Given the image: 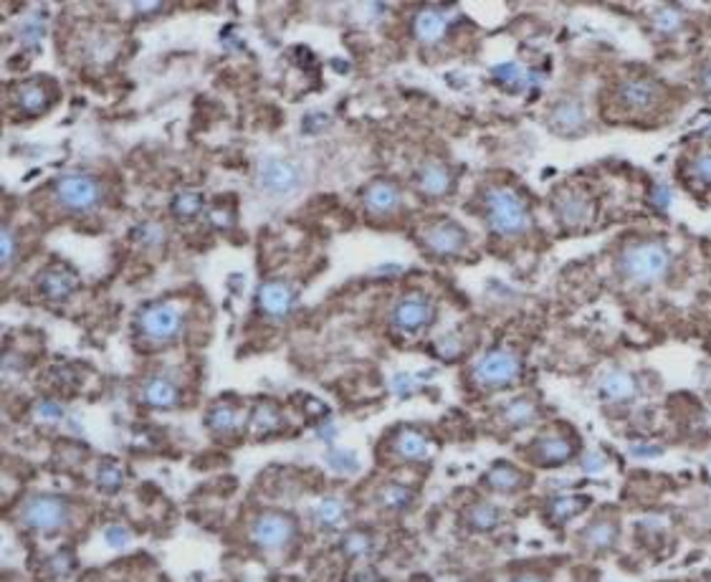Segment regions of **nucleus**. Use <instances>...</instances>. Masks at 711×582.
Listing matches in <instances>:
<instances>
[{
	"label": "nucleus",
	"mask_w": 711,
	"mask_h": 582,
	"mask_svg": "<svg viewBox=\"0 0 711 582\" xmlns=\"http://www.w3.org/2000/svg\"><path fill=\"white\" fill-rule=\"evenodd\" d=\"M420 241L426 246V251H430L433 256L438 258H454L461 256L469 246V233L466 228L451 220V218H438L428 223L423 233H420Z\"/></svg>",
	"instance_id": "9b49d317"
},
{
	"label": "nucleus",
	"mask_w": 711,
	"mask_h": 582,
	"mask_svg": "<svg viewBox=\"0 0 711 582\" xmlns=\"http://www.w3.org/2000/svg\"><path fill=\"white\" fill-rule=\"evenodd\" d=\"M681 26H684V13L676 5H663V8H658L656 13H653V28H656L658 33L671 36Z\"/></svg>",
	"instance_id": "c9c22d12"
},
{
	"label": "nucleus",
	"mask_w": 711,
	"mask_h": 582,
	"mask_svg": "<svg viewBox=\"0 0 711 582\" xmlns=\"http://www.w3.org/2000/svg\"><path fill=\"white\" fill-rule=\"evenodd\" d=\"M132 8H135L137 13H155V11H162L165 5L162 3H135Z\"/></svg>",
	"instance_id": "603ef678"
},
{
	"label": "nucleus",
	"mask_w": 711,
	"mask_h": 582,
	"mask_svg": "<svg viewBox=\"0 0 711 582\" xmlns=\"http://www.w3.org/2000/svg\"><path fill=\"white\" fill-rule=\"evenodd\" d=\"M547 124H550L557 135L575 137L580 132H585L588 114H585L582 102H577V99H560L547 112Z\"/></svg>",
	"instance_id": "6ab92c4d"
},
{
	"label": "nucleus",
	"mask_w": 711,
	"mask_h": 582,
	"mask_svg": "<svg viewBox=\"0 0 711 582\" xmlns=\"http://www.w3.org/2000/svg\"><path fill=\"white\" fill-rule=\"evenodd\" d=\"M511 582H552V580L547 572H539V569H522V572L514 575V580Z\"/></svg>",
	"instance_id": "09e8293b"
},
{
	"label": "nucleus",
	"mask_w": 711,
	"mask_h": 582,
	"mask_svg": "<svg viewBox=\"0 0 711 582\" xmlns=\"http://www.w3.org/2000/svg\"><path fill=\"white\" fill-rule=\"evenodd\" d=\"M552 210L560 218V223L567 228H582L588 226L595 216V205L592 198L585 190L575 188V185H562L552 195Z\"/></svg>",
	"instance_id": "ddd939ff"
},
{
	"label": "nucleus",
	"mask_w": 711,
	"mask_h": 582,
	"mask_svg": "<svg viewBox=\"0 0 711 582\" xmlns=\"http://www.w3.org/2000/svg\"><path fill=\"white\" fill-rule=\"evenodd\" d=\"M673 254L656 238L628 244L617 256V273L631 284H656L671 269Z\"/></svg>",
	"instance_id": "f257e3e1"
},
{
	"label": "nucleus",
	"mask_w": 711,
	"mask_h": 582,
	"mask_svg": "<svg viewBox=\"0 0 711 582\" xmlns=\"http://www.w3.org/2000/svg\"><path fill=\"white\" fill-rule=\"evenodd\" d=\"M58 89L51 79H26V82H18L11 92V102L15 104V109L26 117H39L43 112L54 107Z\"/></svg>",
	"instance_id": "4468645a"
},
{
	"label": "nucleus",
	"mask_w": 711,
	"mask_h": 582,
	"mask_svg": "<svg viewBox=\"0 0 711 582\" xmlns=\"http://www.w3.org/2000/svg\"><path fill=\"white\" fill-rule=\"evenodd\" d=\"M202 205H205V201H202L201 193H195V190H180V193H175L170 210H173V216L177 220H193L202 210Z\"/></svg>",
	"instance_id": "473e14b6"
},
{
	"label": "nucleus",
	"mask_w": 711,
	"mask_h": 582,
	"mask_svg": "<svg viewBox=\"0 0 711 582\" xmlns=\"http://www.w3.org/2000/svg\"><path fill=\"white\" fill-rule=\"evenodd\" d=\"M51 568L56 569V575H58V578H64V575H68V572H71V568H74V557L68 555V552H58V555L51 560Z\"/></svg>",
	"instance_id": "de8ad7c7"
},
{
	"label": "nucleus",
	"mask_w": 711,
	"mask_h": 582,
	"mask_svg": "<svg viewBox=\"0 0 711 582\" xmlns=\"http://www.w3.org/2000/svg\"><path fill=\"white\" fill-rule=\"evenodd\" d=\"M491 76H494V82L504 89V92H509V94H522V92H529L532 86H535V74L532 71H526V68L522 67V64H517V61H507V64H499V67L491 68Z\"/></svg>",
	"instance_id": "bb28decb"
},
{
	"label": "nucleus",
	"mask_w": 711,
	"mask_h": 582,
	"mask_svg": "<svg viewBox=\"0 0 711 582\" xmlns=\"http://www.w3.org/2000/svg\"><path fill=\"white\" fill-rule=\"evenodd\" d=\"M132 241L145 246V248H158V246L165 244V228L160 223H152V220L140 223L137 228H132Z\"/></svg>",
	"instance_id": "4c0bfd02"
},
{
	"label": "nucleus",
	"mask_w": 711,
	"mask_h": 582,
	"mask_svg": "<svg viewBox=\"0 0 711 582\" xmlns=\"http://www.w3.org/2000/svg\"><path fill=\"white\" fill-rule=\"evenodd\" d=\"M380 501L390 512H403V509H408L413 504V491L403 487V484H388L380 491Z\"/></svg>",
	"instance_id": "72a5a7b5"
},
{
	"label": "nucleus",
	"mask_w": 711,
	"mask_h": 582,
	"mask_svg": "<svg viewBox=\"0 0 711 582\" xmlns=\"http://www.w3.org/2000/svg\"><path fill=\"white\" fill-rule=\"evenodd\" d=\"M282 413L274 403H258L248 418V431L254 435H271L282 431Z\"/></svg>",
	"instance_id": "7c9ffc66"
},
{
	"label": "nucleus",
	"mask_w": 711,
	"mask_h": 582,
	"mask_svg": "<svg viewBox=\"0 0 711 582\" xmlns=\"http://www.w3.org/2000/svg\"><path fill=\"white\" fill-rule=\"evenodd\" d=\"M392 390L398 395H413L418 390V382L413 375H395V380H392Z\"/></svg>",
	"instance_id": "49530a36"
},
{
	"label": "nucleus",
	"mask_w": 711,
	"mask_h": 582,
	"mask_svg": "<svg viewBox=\"0 0 711 582\" xmlns=\"http://www.w3.org/2000/svg\"><path fill=\"white\" fill-rule=\"evenodd\" d=\"M208 220L211 226H215L218 230H230L236 223V210L226 208V203H213L208 208Z\"/></svg>",
	"instance_id": "a19ab883"
},
{
	"label": "nucleus",
	"mask_w": 711,
	"mask_h": 582,
	"mask_svg": "<svg viewBox=\"0 0 711 582\" xmlns=\"http://www.w3.org/2000/svg\"><path fill=\"white\" fill-rule=\"evenodd\" d=\"M363 203L373 216H392L403 203V193L388 177H377L363 190Z\"/></svg>",
	"instance_id": "412c9836"
},
{
	"label": "nucleus",
	"mask_w": 711,
	"mask_h": 582,
	"mask_svg": "<svg viewBox=\"0 0 711 582\" xmlns=\"http://www.w3.org/2000/svg\"><path fill=\"white\" fill-rule=\"evenodd\" d=\"M433 319H436V304L420 291H410L398 299L390 312V325L403 335H418L428 329Z\"/></svg>",
	"instance_id": "9d476101"
},
{
	"label": "nucleus",
	"mask_w": 711,
	"mask_h": 582,
	"mask_svg": "<svg viewBox=\"0 0 711 582\" xmlns=\"http://www.w3.org/2000/svg\"><path fill=\"white\" fill-rule=\"evenodd\" d=\"M663 84L648 76H628L616 86L617 107L628 114H648L663 102Z\"/></svg>",
	"instance_id": "6e6552de"
},
{
	"label": "nucleus",
	"mask_w": 711,
	"mask_h": 582,
	"mask_svg": "<svg viewBox=\"0 0 711 582\" xmlns=\"http://www.w3.org/2000/svg\"><path fill=\"white\" fill-rule=\"evenodd\" d=\"M33 413L43 423H58V420L64 418V406H58L56 400H39V406H36Z\"/></svg>",
	"instance_id": "37998d69"
},
{
	"label": "nucleus",
	"mask_w": 711,
	"mask_h": 582,
	"mask_svg": "<svg viewBox=\"0 0 711 582\" xmlns=\"http://www.w3.org/2000/svg\"><path fill=\"white\" fill-rule=\"evenodd\" d=\"M454 21H456V15H451L448 8H438V5L420 8L413 18V36L423 46H436L448 36V28Z\"/></svg>",
	"instance_id": "dca6fc26"
},
{
	"label": "nucleus",
	"mask_w": 711,
	"mask_h": 582,
	"mask_svg": "<svg viewBox=\"0 0 711 582\" xmlns=\"http://www.w3.org/2000/svg\"><path fill=\"white\" fill-rule=\"evenodd\" d=\"M304 173L294 160L286 157H266L258 165V185L266 190L269 195L276 198H289L302 190Z\"/></svg>",
	"instance_id": "f8f14e48"
},
{
	"label": "nucleus",
	"mask_w": 711,
	"mask_h": 582,
	"mask_svg": "<svg viewBox=\"0 0 711 582\" xmlns=\"http://www.w3.org/2000/svg\"><path fill=\"white\" fill-rule=\"evenodd\" d=\"M592 499L585 494H560V497H552L544 504V516L552 524H567L570 519L585 515L590 509Z\"/></svg>",
	"instance_id": "5701e85b"
},
{
	"label": "nucleus",
	"mask_w": 711,
	"mask_h": 582,
	"mask_svg": "<svg viewBox=\"0 0 711 582\" xmlns=\"http://www.w3.org/2000/svg\"><path fill=\"white\" fill-rule=\"evenodd\" d=\"M104 540H107L112 547L122 550V547H127V544L132 542V532L124 527V524H112V527L104 529Z\"/></svg>",
	"instance_id": "c03bdc74"
},
{
	"label": "nucleus",
	"mask_w": 711,
	"mask_h": 582,
	"mask_svg": "<svg viewBox=\"0 0 711 582\" xmlns=\"http://www.w3.org/2000/svg\"><path fill=\"white\" fill-rule=\"evenodd\" d=\"M51 198L61 210L74 216H86L104 203V185L99 177L89 173H67L54 180Z\"/></svg>",
	"instance_id": "7ed1b4c3"
},
{
	"label": "nucleus",
	"mask_w": 711,
	"mask_h": 582,
	"mask_svg": "<svg viewBox=\"0 0 711 582\" xmlns=\"http://www.w3.org/2000/svg\"><path fill=\"white\" fill-rule=\"evenodd\" d=\"M532 481L526 479L522 469H517L509 461H497L486 474H483V487L497 491V494H519L529 487Z\"/></svg>",
	"instance_id": "4be33fe9"
},
{
	"label": "nucleus",
	"mask_w": 711,
	"mask_h": 582,
	"mask_svg": "<svg viewBox=\"0 0 711 582\" xmlns=\"http://www.w3.org/2000/svg\"><path fill=\"white\" fill-rule=\"evenodd\" d=\"M483 218L486 226L504 238L522 236L532 226L529 208L511 185H491L483 193Z\"/></svg>",
	"instance_id": "f03ea898"
},
{
	"label": "nucleus",
	"mask_w": 711,
	"mask_h": 582,
	"mask_svg": "<svg viewBox=\"0 0 711 582\" xmlns=\"http://www.w3.org/2000/svg\"><path fill=\"white\" fill-rule=\"evenodd\" d=\"M40 36H43V26H40L39 18H31V21H26V26H23V43H28V46H39L40 43Z\"/></svg>",
	"instance_id": "a18cd8bd"
},
{
	"label": "nucleus",
	"mask_w": 711,
	"mask_h": 582,
	"mask_svg": "<svg viewBox=\"0 0 711 582\" xmlns=\"http://www.w3.org/2000/svg\"><path fill=\"white\" fill-rule=\"evenodd\" d=\"M18 256V236L14 233L11 226H5L0 233V261H3V269H11Z\"/></svg>",
	"instance_id": "58836bf2"
},
{
	"label": "nucleus",
	"mask_w": 711,
	"mask_h": 582,
	"mask_svg": "<svg viewBox=\"0 0 711 582\" xmlns=\"http://www.w3.org/2000/svg\"><path fill=\"white\" fill-rule=\"evenodd\" d=\"M40 297H46L49 301H67L76 289H79V276L68 266L61 264H51L40 271L39 279H36Z\"/></svg>",
	"instance_id": "a211bd4d"
},
{
	"label": "nucleus",
	"mask_w": 711,
	"mask_h": 582,
	"mask_svg": "<svg viewBox=\"0 0 711 582\" xmlns=\"http://www.w3.org/2000/svg\"><path fill=\"white\" fill-rule=\"evenodd\" d=\"M539 418V403L529 395H519L509 400L507 406L499 410V420L509 428V431H522L526 425H532Z\"/></svg>",
	"instance_id": "b1692460"
},
{
	"label": "nucleus",
	"mask_w": 711,
	"mask_h": 582,
	"mask_svg": "<svg viewBox=\"0 0 711 582\" xmlns=\"http://www.w3.org/2000/svg\"><path fill=\"white\" fill-rule=\"evenodd\" d=\"M466 524L471 532H494L504 524V515L491 501H476L466 512Z\"/></svg>",
	"instance_id": "c756f323"
},
{
	"label": "nucleus",
	"mask_w": 711,
	"mask_h": 582,
	"mask_svg": "<svg viewBox=\"0 0 711 582\" xmlns=\"http://www.w3.org/2000/svg\"><path fill=\"white\" fill-rule=\"evenodd\" d=\"M185 325V312L177 301H152L137 314V332L152 345L173 342Z\"/></svg>",
	"instance_id": "39448f33"
},
{
	"label": "nucleus",
	"mask_w": 711,
	"mask_h": 582,
	"mask_svg": "<svg viewBox=\"0 0 711 582\" xmlns=\"http://www.w3.org/2000/svg\"><path fill=\"white\" fill-rule=\"evenodd\" d=\"M392 453L400 461H423L430 456V438L418 428H403L392 438Z\"/></svg>",
	"instance_id": "a878e982"
},
{
	"label": "nucleus",
	"mask_w": 711,
	"mask_h": 582,
	"mask_svg": "<svg viewBox=\"0 0 711 582\" xmlns=\"http://www.w3.org/2000/svg\"><path fill=\"white\" fill-rule=\"evenodd\" d=\"M577 453H580V441L564 425H554L550 431H544L532 441V446L526 448L529 461L535 466H542V469H560V466L575 459Z\"/></svg>",
	"instance_id": "423d86ee"
},
{
	"label": "nucleus",
	"mask_w": 711,
	"mask_h": 582,
	"mask_svg": "<svg viewBox=\"0 0 711 582\" xmlns=\"http://www.w3.org/2000/svg\"><path fill=\"white\" fill-rule=\"evenodd\" d=\"M68 519H71V504L64 497H56V494H36L21 509L23 527L43 532V534L61 532L68 524Z\"/></svg>",
	"instance_id": "0eeeda50"
},
{
	"label": "nucleus",
	"mask_w": 711,
	"mask_h": 582,
	"mask_svg": "<svg viewBox=\"0 0 711 582\" xmlns=\"http://www.w3.org/2000/svg\"><path fill=\"white\" fill-rule=\"evenodd\" d=\"M122 481H124V474H122V469L114 463V461H104V463L99 466V471H96V484H99V488H102L104 494L120 491Z\"/></svg>",
	"instance_id": "e433bc0d"
},
{
	"label": "nucleus",
	"mask_w": 711,
	"mask_h": 582,
	"mask_svg": "<svg viewBox=\"0 0 711 582\" xmlns=\"http://www.w3.org/2000/svg\"><path fill=\"white\" fill-rule=\"evenodd\" d=\"M324 124H327V114H317V112H314V114L304 117V132H309V135H317Z\"/></svg>",
	"instance_id": "8fccbe9b"
},
{
	"label": "nucleus",
	"mask_w": 711,
	"mask_h": 582,
	"mask_svg": "<svg viewBox=\"0 0 711 582\" xmlns=\"http://www.w3.org/2000/svg\"><path fill=\"white\" fill-rule=\"evenodd\" d=\"M342 550H345L347 557H367L373 555L375 542L363 529H352V532H347V537L342 540Z\"/></svg>",
	"instance_id": "f704fd0d"
},
{
	"label": "nucleus",
	"mask_w": 711,
	"mask_h": 582,
	"mask_svg": "<svg viewBox=\"0 0 711 582\" xmlns=\"http://www.w3.org/2000/svg\"><path fill=\"white\" fill-rule=\"evenodd\" d=\"M454 170L441 160H428V163L420 165V170L416 173V185L420 190V195H426L430 201H438L443 195H448L454 190Z\"/></svg>",
	"instance_id": "aec40b11"
},
{
	"label": "nucleus",
	"mask_w": 711,
	"mask_h": 582,
	"mask_svg": "<svg viewBox=\"0 0 711 582\" xmlns=\"http://www.w3.org/2000/svg\"><path fill=\"white\" fill-rule=\"evenodd\" d=\"M327 463H329V469H335L339 474H355V471L360 469L357 456H355V453H347V451H329V453H327Z\"/></svg>",
	"instance_id": "ea45409f"
},
{
	"label": "nucleus",
	"mask_w": 711,
	"mask_h": 582,
	"mask_svg": "<svg viewBox=\"0 0 711 582\" xmlns=\"http://www.w3.org/2000/svg\"><path fill=\"white\" fill-rule=\"evenodd\" d=\"M519 375H522V357L507 347L489 350L482 360H476L471 370L473 385H479L482 390H504L514 385Z\"/></svg>",
	"instance_id": "20e7f679"
},
{
	"label": "nucleus",
	"mask_w": 711,
	"mask_h": 582,
	"mask_svg": "<svg viewBox=\"0 0 711 582\" xmlns=\"http://www.w3.org/2000/svg\"><path fill=\"white\" fill-rule=\"evenodd\" d=\"M256 304H258V309L266 314V317H274V319L289 317L296 304L294 286L286 284V282H279V279L264 282V284L258 286V291H256Z\"/></svg>",
	"instance_id": "f3484780"
},
{
	"label": "nucleus",
	"mask_w": 711,
	"mask_h": 582,
	"mask_svg": "<svg viewBox=\"0 0 711 582\" xmlns=\"http://www.w3.org/2000/svg\"><path fill=\"white\" fill-rule=\"evenodd\" d=\"M296 522L294 516L284 515V512H266L254 522L251 527V540L264 547V550H282L286 542L294 540Z\"/></svg>",
	"instance_id": "2eb2a0df"
},
{
	"label": "nucleus",
	"mask_w": 711,
	"mask_h": 582,
	"mask_svg": "<svg viewBox=\"0 0 711 582\" xmlns=\"http://www.w3.org/2000/svg\"><path fill=\"white\" fill-rule=\"evenodd\" d=\"M205 425L218 435H233L243 428V413L241 407L230 406V403H218L208 410L205 416Z\"/></svg>",
	"instance_id": "c85d7f7f"
},
{
	"label": "nucleus",
	"mask_w": 711,
	"mask_h": 582,
	"mask_svg": "<svg viewBox=\"0 0 711 582\" xmlns=\"http://www.w3.org/2000/svg\"><path fill=\"white\" fill-rule=\"evenodd\" d=\"M620 540V516L616 509H600L592 516L585 527L577 534V544L580 550H585L588 555H605L613 552Z\"/></svg>",
	"instance_id": "1a4fd4ad"
},
{
	"label": "nucleus",
	"mask_w": 711,
	"mask_h": 582,
	"mask_svg": "<svg viewBox=\"0 0 711 582\" xmlns=\"http://www.w3.org/2000/svg\"><path fill=\"white\" fill-rule=\"evenodd\" d=\"M701 86H704V92L711 94V64L701 71Z\"/></svg>",
	"instance_id": "864d4df0"
},
{
	"label": "nucleus",
	"mask_w": 711,
	"mask_h": 582,
	"mask_svg": "<svg viewBox=\"0 0 711 582\" xmlns=\"http://www.w3.org/2000/svg\"><path fill=\"white\" fill-rule=\"evenodd\" d=\"M638 393V380L626 370H610L600 382V395L608 403H628Z\"/></svg>",
	"instance_id": "cd10ccee"
},
{
	"label": "nucleus",
	"mask_w": 711,
	"mask_h": 582,
	"mask_svg": "<svg viewBox=\"0 0 711 582\" xmlns=\"http://www.w3.org/2000/svg\"><path fill=\"white\" fill-rule=\"evenodd\" d=\"M349 582H385V580H382L373 568H364V569H357V572L349 578Z\"/></svg>",
	"instance_id": "3c124183"
},
{
	"label": "nucleus",
	"mask_w": 711,
	"mask_h": 582,
	"mask_svg": "<svg viewBox=\"0 0 711 582\" xmlns=\"http://www.w3.org/2000/svg\"><path fill=\"white\" fill-rule=\"evenodd\" d=\"M142 400L149 407H158V410H173L180 406V388L177 382L165 375H155L145 382L142 388Z\"/></svg>",
	"instance_id": "393cba45"
},
{
	"label": "nucleus",
	"mask_w": 711,
	"mask_h": 582,
	"mask_svg": "<svg viewBox=\"0 0 711 582\" xmlns=\"http://www.w3.org/2000/svg\"><path fill=\"white\" fill-rule=\"evenodd\" d=\"M314 522H317V527L327 529V532L342 527V522H345V504L335 499V497L322 499L317 504V509H314Z\"/></svg>",
	"instance_id": "2f4dec72"
},
{
	"label": "nucleus",
	"mask_w": 711,
	"mask_h": 582,
	"mask_svg": "<svg viewBox=\"0 0 711 582\" xmlns=\"http://www.w3.org/2000/svg\"><path fill=\"white\" fill-rule=\"evenodd\" d=\"M691 173H694V177H697L701 185H709L711 188V149L698 152L697 157H694V163H691Z\"/></svg>",
	"instance_id": "79ce46f5"
}]
</instances>
